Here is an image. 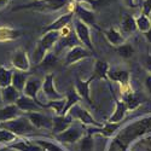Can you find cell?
<instances>
[{
  "label": "cell",
  "mask_w": 151,
  "mask_h": 151,
  "mask_svg": "<svg viewBox=\"0 0 151 151\" xmlns=\"http://www.w3.org/2000/svg\"><path fill=\"white\" fill-rule=\"evenodd\" d=\"M63 9L73 10V0H34L28 4L17 5L12 11L32 10L36 12H56Z\"/></svg>",
  "instance_id": "obj_1"
},
{
  "label": "cell",
  "mask_w": 151,
  "mask_h": 151,
  "mask_svg": "<svg viewBox=\"0 0 151 151\" xmlns=\"http://www.w3.org/2000/svg\"><path fill=\"white\" fill-rule=\"evenodd\" d=\"M59 39H60L59 32H48V33L42 34L40 40L37 41L36 48L34 51V59L37 63H42L47 53L53 48V46H56Z\"/></svg>",
  "instance_id": "obj_2"
},
{
  "label": "cell",
  "mask_w": 151,
  "mask_h": 151,
  "mask_svg": "<svg viewBox=\"0 0 151 151\" xmlns=\"http://www.w3.org/2000/svg\"><path fill=\"white\" fill-rule=\"evenodd\" d=\"M0 128H5L12 133H15L16 135L21 137L27 133H33L36 131V128L32 124L27 115H21L16 119H12L10 121H5L0 123Z\"/></svg>",
  "instance_id": "obj_3"
},
{
  "label": "cell",
  "mask_w": 151,
  "mask_h": 151,
  "mask_svg": "<svg viewBox=\"0 0 151 151\" xmlns=\"http://www.w3.org/2000/svg\"><path fill=\"white\" fill-rule=\"evenodd\" d=\"M74 23V30L76 34L79 41L81 42L82 46H85L86 48H88L90 51H92L94 53V46L92 42V37H91V32H90V26H87L85 22H82L81 19L74 17L73 19Z\"/></svg>",
  "instance_id": "obj_4"
},
{
  "label": "cell",
  "mask_w": 151,
  "mask_h": 151,
  "mask_svg": "<svg viewBox=\"0 0 151 151\" xmlns=\"http://www.w3.org/2000/svg\"><path fill=\"white\" fill-rule=\"evenodd\" d=\"M11 65L15 70L19 71H28L30 69V60L28 53L24 48L18 47L11 53Z\"/></svg>",
  "instance_id": "obj_5"
},
{
  "label": "cell",
  "mask_w": 151,
  "mask_h": 151,
  "mask_svg": "<svg viewBox=\"0 0 151 151\" xmlns=\"http://www.w3.org/2000/svg\"><path fill=\"white\" fill-rule=\"evenodd\" d=\"M93 55L92 51H90L88 48H86L85 46L82 45H78V46H74L71 47L67 56H65V65L69 67L71 64H75L82 59H86V58H90L91 56Z\"/></svg>",
  "instance_id": "obj_6"
},
{
  "label": "cell",
  "mask_w": 151,
  "mask_h": 151,
  "mask_svg": "<svg viewBox=\"0 0 151 151\" xmlns=\"http://www.w3.org/2000/svg\"><path fill=\"white\" fill-rule=\"evenodd\" d=\"M41 87H42V81L39 79V78H36L34 76V75H30L29 79L27 80V83H26V87H24V90L22 92V94L24 96H27L32 99H34L35 102H37L41 106H44L45 109L47 108L45 104H42L39 99H37V93H39V91L41 90Z\"/></svg>",
  "instance_id": "obj_7"
},
{
  "label": "cell",
  "mask_w": 151,
  "mask_h": 151,
  "mask_svg": "<svg viewBox=\"0 0 151 151\" xmlns=\"http://www.w3.org/2000/svg\"><path fill=\"white\" fill-rule=\"evenodd\" d=\"M73 11H74V15H75L76 18H79L82 22H85L87 26H92V27H94L96 29L99 30V27L97 26V23H96L94 11L87 9V7L82 6V5H79L75 1H74V5H73Z\"/></svg>",
  "instance_id": "obj_8"
},
{
  "label": "cell",
  "mask_w": 151,
  "mask_h": 151,
  "mask_svg": "<svg viewBox=\"0 0 151 151\" xmlns=\"http://www.w3.org/2000/svg\"><path fill=\"white\" fill-rule=\"evenodd\" d=\"M74 11L73 10H68L64 15L59 16L57 19H55L52 23H50L48 26L42 28V34L48 33V32H59L60 29H63L64 27L69 26V23L73 22L74 19Z\"/></svg>",
  "instance_id": "obj_9"
},
{
  "label": "cell",
  "mask_w": 151,
  "mask_h": 151,
  "mask_svg": "<svg viewBox=\"0 0 151 151\" xmlns=\"http://www.w3.org/2000/svg\"><path fill=\"white\" fill-rule=\"evenodd\" d=\"M82 137H83V128L80 127V126H74V124H71L64 132L56 134V138L58 140H60L63 143H67V144H71V143L78 142V140L82 139Z\"/></svg>",
  "instance_id": "obj_10"
},
{
  "label": "cell",
  "mask_w": 151,
  "mask_h": 151,
  "mask_svg": "<svg viewBox=\"0 0 151 151\" xmlns=\"http://www.w3.org/2000/svg\"><path fill=\"white\" fill-rule=\"evenodd\" d=\"M41 90L44 94L51 100H59L63 99L64 96L60 94L55 87V75L53 74H47L45 76V80L42 81V87Z\"/></svg>",
  "instance_id": "obj_11"
},
{
  "label": "cell",
  "mask_w": 151,
  "mask_h": 151,
  "mask_svg": "<svg viewBox=\"0 0 151 151\" xmlns=\"http://www.w3.org/2000/svg\"><path fill=\"white\" fill-rule=\"evenodd\" d=\"M27 117L29 119V121L32 122V124L36 129L40 128H50L53 126V117L50 116H45L44 114H40V111L37 112H28L26 114Z\"/></svg>",
  "instance_id": "obj_12"
},
{
  "label": "cell",
  "mask_w": 151,
  "mask_h": 151,
  "mask_svg": "<svg viewBox=\"0 0 151 151\" xmlns=\"http://www.w3.org/2000/svg\"><path fill=\"white\" fill-rule=\"evenodd\" d=\"M94 80V76H92L87 80H81V79H76V83H75V91L78 92V94L80 96L81 100H85L88 104L93 105L92 99H91V94H90V87H91V82Z\"/></svg>",
  "instance_id": "obj_13"
},
{
  "label": "cell",
  "mask_w": 151,
  "mask_h": 151,
  "mask_svg": "<svg viewBox=\"0 0 151 151\" xmlns=\"http://www.w3.org/2000/svg\"><path fill=\"white\" fill-rule=\"evenodd\" d=\"M70 115L75 119H78L80 122H82L83 124H94L97 127H99V123L92 117V115L87 111L85 108H82L80 104H76L75 106H73V109L70 110Z\"/></svg>",
  "instance_id": "obj_14"
},
{
  "label": "cell",
  "mask_w": 151,
  "mask_h": 151,
  "mask_svg": "<svg viewBox=\"0 0 151 151\" xmlns=\"http://www.w3.org/2000/svg\"><path fill=\"white\" fill-rule=\"evenodd\" d=\"M16 105L23 111V112H26V114H28V112H37V111H41L42 109H45L44 106H41L37 102H35L34 99L27 97V96H24L22 94L18 100L16 102Z\"/></svg>",
  "instance_id": "obj_15"
},
{
  "label": "cell",
  "mask_w": 151,
  "mask_h": 151,
  "mask_svg": "<svg viewBox=\"0 0 151 151\" xmlns=\"http://www.w3.org/2000/svg\"><path fill=\"white\" fill-rule=\"evenodd\" d=\"M73 120H74V117L70 114L55 116L53 117V126H52L53 133L59 134L62 132H64L65 129H68L71 126V123H73Z\"/></svg>",
  "instance_id": "obj_16"
},
{
  "label": "cell",
  "mask_w": 151,
  "mask_h": 151,
  "mask_svg": "<svg viewBox=\"0 0 151 151\" xmlns=\"http://www.w3.org/2000/svg\"><path fill=\"white\" fill-rule=\"evenodd\" d=\"M103 34L111 46L119 47L124 44V36L121 33V30H119L116 27H111L106 30H103Z\"/></svg>",
  "instance_id": "obj_17"
},
{
  "label": "cell",
  "mask_w": 151,
  "mask_h": 151,
  "mask_svg": "<svg viewBox=\"0 0 151 151\" xmlns=\"http://www.w3.org/2000/svg\"><path fill=\"white\" fill-rule=\"evenodd\" d=\"M21 115H23V111L16 104L4 105L0 108V123L5 121H10L12 119H16Z\"/></svg>",
  "instance_id": "obj_18"
},
{
  "label": "cell",
  "mask_w": 151,
  "mask_h": 151,
  "mask_svg": "<svg viewBox=\"0 0 151 151\" xmlns=\"http://www.w3.org/2000/svg\"><path fill=\"white\" fill-rule=\"evenodd\" d=\"M23 35V32L9 26H0V42L14 41Z\"/></svg>",
  "instance_id": "obj_19"
},
{
  "label": "cell",
  "mask_w": 151,
  "mask_h": 151,
  "mask_svg": "<svg viewBox=\"0 0 151 151\" xmlns=\"http://www.w3.org/2000/svg\"><path fill=\"white\" fill-rule=\"evenodd\" d=\"M1 93H3V100L5 105H10V104H16V102L18 100V98L22 96V93L15 88L12 85L3 87L1 88Z\"/></svg>",
  "instance_id": "obj_20"
},
{
  "label": "cell",
  "mask_w": 151,
  "mask_h": 151,
  "mask_svg": "<svg viewBox=\"0 0 151 151\" xmlns=\"http://www.w3.org/2000/svg\"><path fill=\"white\" fill-rule=\"evenodd\" d=\"M29 73L28 71H19V70H14V75H12V86L17 88L21 93L23 92L24 87H26L27 80L29 79Z\"/></svg>",
  "instance_id": "obj_21"
},
{
  "label": "cell",
  "mask_w": 151,
  "mask_h": 151,
  "mask_svg": "<svg viewBox=\"0 0 151 151\" xmlns=\"http://www.w3.org/2000/svg\"><path fill=\"white\" fill-rule=\"evenodd\" d=\"M127 110H128L127 105H126V103L123 102V100L116 99L115 100V111H114V114L110 116L108 122H110V123H117V122L122 121V119L124 117Z\"/></svg>",
  "instance_id": "obj_22"
},
{
  "label": "cell",
  "mask_w": 151,
  "mask_h": 151,
  "mask_svg": "<svg viewBox=\"0 0 151 151\" xmlns=\"http://www.w3.org/2000/svg\"><path fill=\"white\" fill-rule=\"evenodd\" d=\"M80 100H81V98L78 94V92L75 91V88H70L65 94V106H64V110H63V112H62V115L69 114V111L73 109V106L79 104Z\"/></svg>",
  "instance_id": "obj_23"
},
{
  "label": "cell",
  "mask_w": 151,
  "mask_h": 151,
  "mask_svg": "<svg viewBox=\"0 0 151 151\" xmlns=\"http://www.w3.org/2000/svg\"><path fill=\"white\" fill-rule=\"evenodd\" d=\"M137 22L135 18L128 14H126L122 16V21H121V33L123 35L126 34H131L134 33L137 30Z\"/></svg>",
  "instance_id": "obj_24"
},
{
  "label": "cell",
  "mask_w": 151,
  "mask_h": 151,
  "mask_svg": "<svg viewBox=\"0 0 151 151\" xmlns=\"http://www.w3.org/2000/svg\"><path fill=\"white\" fill-rule=\"evenodd\" d=\"M110 71V67L106 62H103L100 59H97L94 63V69H93V76L94 79H108V74Z\"/></svg>",
  "instance_id": "obj_25"
},
{
  "label": "cell",
  "mask_w": 151,
  "mask_h": 151,
  "mask_svg": "<svg viewBox=\"0 0 151 151\" xmlns=\"http://www.w3.org/2000/svg\"><path fill=\"white\" fill-rule=\"evenodd\" d=\"M108 78L111 81L119 82L120 85H124V83H129L131 75H129L128 71H126V70H111L108 74Z\"/></svg>",
  "instance_id": "obj_26"
},
{
  "label": "cell",
  "mask_w": 151,
  "mask_h": 151,
  "mask_svg": "<svg viewBox=\"0 0 151 151\" xmlns=\"http://www.w3.org/2000/svg\"><path fill=\"white\" fill-rule=\"evenodd\" d=\"M12 75H14V70L7 69L4 65H0V86H10L12 83Z\"/></svg>",
  "instance_id": "obj_27"
},
{
  "label": "cell",
  "mask_w": 151,
  "mask_h": 151,
  "mask_svg": "<svg viewBox=\"0 0 151 151\" xmlns=\"http://www.w3.org/2000/svg\"><path fill=\"white\" fill-rule=\"evenodd\" d=\"M11 149H15L18 151H42L40 146H35L30 144L28 140H18V143H15L10 146Z\"/></svg>",
  "instance_id": "obj_28"
},
{
  "label": "cell",
  "mask_w": 151,
  "mask_h": 151,
  "mask_svg": "<svg viewBox=\"0 0 151 151\" xmlns=\"http://www.w3.org/2000/svg\"><path fill=\"white\" fill-rule=\"evenodd\" d=\"M135 22H137V28L139 29L142 33H147L151 28V16H145L143 14H140L139 17L135 18Z\"/></svg>",
  "instance_id": "obj_29"
},
{
  "label": "cell",
  "mask_w": 151,
  "mask_h": 151,
  "mask_svg": "<svg viewBox=\"0 0 151 151\" xmlns=\"http://www.w3.org/2000/svg\"><path fill=\"white\" fill-rule=\"evenodd\" d=\"M19 137L16 135L5 128H0V144H10L12 142H17Z\"/></svg>",
  "instance_id": "obj_30"
},
{
  "label": "cell",
  "mask_w": 151,
  "mask_h": 151,
  "mask_svg": "<svg viewBox=\"0 0 151 151\" xmlns=\"http://www.w3.org/2000/svg\"><path fill=\"white\" fill-rule=\"evenodd\" d=\"M115 50H116L117 55L123 59H127V58L132 57L133 52H134V48H133V46L131 44H123V45H121L119 47H115Z\"/></svg>",
  "instance_id": "obj_31"
},
{
  "label": "cell",
  "mask_w": 151,
  "mask_h": 151,
  "mask_svg": "<svg viewBox=\"0 0 151 151\" xmlns=\"http://www.w3.org/2000/svg\"><path fill=\"white\" fill-rule=\"evenodd\" d=\"M81 151H92L93 149V140L91 135L83 137L81 139V146H80Z\"/></svg>",
  "instance_id": "obj_32"
},
{
  "label": "cell",
  "mask_w": 151,
  "mask_h": 151,
  "mask_svg": "<svg viewBox=\"0 0 151 151\" xmlns=\"http://www.w3.org/2000/svg\"><path fill=\"white\" fill-rule=\"evenodd\" d=\"M36 143H37V145H39L45 151H60V149L57 147L55 144L47 143V142H42V140H36Z\"/></svg>",
  "instance_id": "obj_33"
},
{
  "label": "cell",
  "mask_w": 151,
  "mask_h": 151,
  "mask_svg": "<svg viewBox=\"0 0 151 151\" xmlns=\"http://www.w3.org/2000/svg\"><path fill=\"white\" fill-rule=\"evenodd\" d=\"M142 14L145 16H151V0H144L142 5Z\"/></svg>",
  "instance_id": "obj_34"
},
{
  "label": "cell",
  "mask_w": 151,
  "mask_h": 151,
  "mask_svg": "<svg viewBox=\"0 0 151 151\" xmlns=\"http://www.w3.org/2000/svg\"><path fill=\"white\" fill-rule=\"evenodd\" d=\"M123 3H124L126 6H127V7H131V9H134V7L138 6L137 3H135V0H123Z\"/></svg>",
  "instance_id": "obj_35"
},
{
  "label": "cell",
  "mask_w": 151,
  "mask_h": 151,
  "mask_svg": "<svg viewBox=\"0 0 151 151\" xmlns=\"http://www.w3.org/2000/svg\"><path fill=\"white\" fill-rule=\"evenodd\" d=\"M10 1H11V0H0V10L5 9V7L9 5Z\"/></svg>",
  "instance_id": "obj_36"
},
{
  "label": "cell",
  "mask_w": 151,
  "mask_h": 151,
  "mask_svg": "<svg viewBox=\"0 0 151 151\" xmlns=\"http://www.w3.org/2000/svg\"><path fill=\"white\" fill-rule=\"evenodd\" d=\"M145 85H146V87H147V90L151 92V75L146 78V80H145Z\"/></svg>",
  "instance_id": "obj_37"
},
{
  "label": "cell",
  "mask_w": 151,
  "mask_h": 151,
  "mask_svg": "<svg viewBox=\"0 0 151 151\" xmlns=\"http://www.w3.org/2000/svg\"><path fill=\"white\" fill-rule=\"evenodd\" d=\"M1 88H3V87L0 86V108L5 105V104H4V100H3V93H1Z\"/></svg>",
  "instance_id": "obj_38"
},
{
  "label": "cell",
  "mask_w": 151,
  "mask_h": 151,
  "mask_svg": "<svg viewBox=\"0 0 151 151\" xmlns=\"http://www.w3.org/2000/svg\"><path fill=\"white\" fill-rule=\"evenodd\" d=\"M145 37H146V40L149 42H151V28H150V30L147 33H145Z\"/></svg>",
  "instance_id": "obj_39"
},
{
  "label": "cell",
  "mask_w": 151,
  "mask_h": 151,
  "mask_svg": "<svg viewBox=\"0 0 151 151\" xmlns=\"http://www.w3.org/2000/svg\"><path fill=\"white\" fill-rule=\"evenodd\" d=\"M146 64H147L149 69L151 70V57H149V58H147V60H146Z\"/></svg>",
  "instance_id": "obj_40"
}]
</instances>
